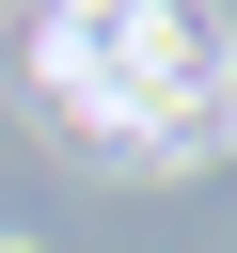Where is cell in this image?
<instances>
[{
    "instance_id": "1",
    "label": "cell",
    "mask_w": 237,
    "mask_h": 253,
    "mask_svg": "<svg viewBox=\"0 0 237 253\" xmlns=\"http://www.w3.org/2000/svg\"><path fill=\"white\" fill-rule=\"evenodd\" d=\"M47 95L111 158H221L237 142V47L190 0H47Z\"/></svg>"
}]
</instances>
